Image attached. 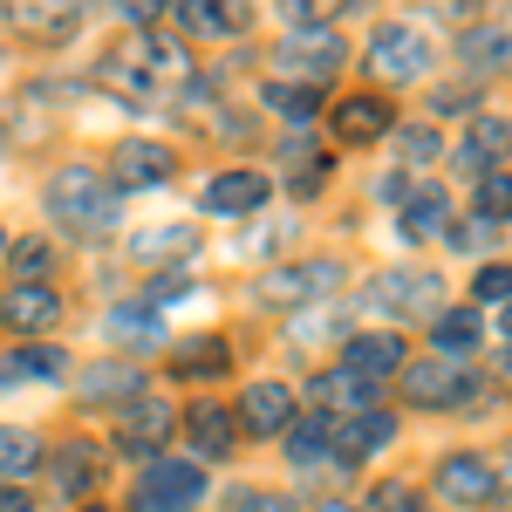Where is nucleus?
I'll return each mask as SVG.
<instances>
[{"instance_id": "obj_1", "label": "nucleus", "mask_w": 512, "mask_h": 512, "mask_svg": "<svg viewBox=\"0 0 512 512\" xmlns=\"http://www.w3.org/2000/svg\"><path fill=\"white\" fill-rule=\"evenodd\" d=\"M48 212H55V226H69V233H103V226H110V185H103V171H96V164L55 171Z\"/></svg>"}, {"instance_id": "obj_2", "label": "nucleus", "mask_w": 512, "mask_h": 512, "mask_svg": "<svg viewBox=\"0 0 512 512\" xmlns=\"http://www.w3.org/2000/svg\"><path fill=\"white\" fill-rule=\"evenodd\" d=\"M192 499H205V478H198V465H185V458L151 465L144 485H137V512H185Z\"/></svg>"}, {"instance_id": "obj_3", "label": "nucleus", "mask_w": 512, "mask_h": 512, "mask_svg": "<svg viewBox=\"0 0 512 512\" xmlns=\"http://www.w3.org/2000/svg\"><path fill=\"white\" fill-rule=\"evenodd\" d=\"M369 69H376L383 82H417L424 69H431V41L417 35V28H376Z\"/></svg>"}, {"instance_id": "obj_4", "label": "nucleus", "mask_w": 512, "mask_h": 512, "mask_svg": "<svg viewBox=\"0 0 512 512\" xmlns=\"http://www.w3.org/2000/svg\"><path fill=\"white\" fill-rule=\"evenodd\" d=\"M0 321H7V328H21V335H41V328H55V321H62V301H55V287H48V280H14V287L0 294Z\"/></svg>"}, {"instance_id": "obj_5", "label": "nucleus", "mask_w": 512, "mask_h": 512, "mask_svg": "<svg viewBox=\"0 0 512 512\" xmlns=\"http://www.w3.org/2000/svg\"><path fill=\"white\" fill-rule=\"evenodd\" d=\"M239 424L253 437H287L294 431V390L287 383H253L239 396Z\"/></svg>"}, {"instance_id": "obj_6", "label": "nucleus", "mask_w": 512, "mask_h": 512, "mask_svg": "<svg viewBox=\"0 0 512 512\" xmlns=\"http://www.w3.org/2000/svg\"><path fill=\"white\" fill-rule=\"evenodd\" d=\"M171 178V151L151 144V137H130L110 151V185H130V192H144V185H164Z\"/></svg>"}, {"instance_id": "obj_7", "label": "nucleus", "mask_w": 512, "mask_h": 512, "mask_svg": "<svg viewBox=\"0 0 512 512\" xmlns=\"http://www.w3.org/2000/svg\"><path fill=\"white\" fill-rule=\"evenodd\" d=\"M280 62H294V69L308 76V89H315L321 76L342 69V35H335V28H294L287 48H280Z\"/></svg>"}, {"instance_id": "obj_8", "label": "nucleus", "mask_w": 512, "mask_h": 512, "mask_svg": "<svg viewBox=\"0 0 512 512\" xmlns=\"http://www.w3.org/2000/svg\"><path fill=\"white\" fill-rule=\"evenodd\" d=\"M342 369H349L355 383H369V390H383L396 369H403V335H355L349 355H342Z\"/></svg>"}, {"instance_id": "obj_9", "label": "nucleus", "mask_w": 512, "mask_h": 512, "mask_svg": "<svg viewBox=\"0 0 512 512\" xmlns=\"http://www.w3.org/2000/svg\"><path fill=\"white\" fill-rule=\"evenodd\" d=\"M492 492H499V478H492V465H485V458H465V451H458V458H444V465H437V499L485 506Z\"/></svg>"}, {"instance_id": "obj_10", "label": "nucleus", "mask_w": 512, "mask_h": 512, "mask_svg": "<svg viewBox=\"0 0 512 512\" xmlns=\"http://www.w3.org/2000/svg\"><path fill=\"white\" fill-rule=\"evenodd\" d=\"M403 383H410V403H465V390H472V376L458 362H437V355L403 369Z\"/></svg>"}, {"instance_id": "obj_11", "label": "nucleus", "mask_w": 512, "mask_h": 512, "mask_svg": "<svg viewBox=\"0 0 512 512\" xmlns=\"http://www.w3.org/2000/svg\"><path fill=\"white\" fill-rule=\"evenodd\" d=\"M390 103H383V96H342V103H335V137H342V144H376V137H383V130H390Z\"/></svg>"}, {"instance_id": "obj_12", "label": "nucleus", "mask_w": 512, "mask_h": 512, "mask_svg": "<svg viewBox=\"0 0 512 512\" xmlns=\"http://www.w3.org/2000/svg\"><path fill=\"white\" fill-rule=\"evenodd\" d=\"M185 431H192L198 458H226V451H233V437H239V417H233V410H219V403L205 396V403L185 410Z\"/></svg>"}, {"instance_id": "obj_13", "label": "nucleus", "mask_w": 512, "mask_h": 512, "mask_svg": "<svg viewBox=\"0 0 512 512\" xmlns=\"http://www.w3.org/2000/svg\"><path fill=\"white\" fill-rule=\"evenodd\" d=\"M390 437H396V417H390V410H362V417H349V424L335 431V458H342V465H355V458L383 451Z\"/></svg>"}, {"instance_id": "obj_14", "label": "nucleus", "mask_w": 512, "mask_h": 512, "mask_svg": "<svg viewBox=\"0 0 512 512\" xmlns=\"http://www.w3.org/2000/svg\"><path fill=\"white\" fill-rule=\"evenodd\" d=\"M171 437V403L164 396H137L130 410H123V451H151Z\"/></svg>"}, {"instance_id": "obj_15", "label": "nucleus", "mask_w": 512, "mask_h": 512, "mask_svg": "<svg viewBox=\"0 0 512 512\" xmlns=\"http://www.w3.org/2000/svg\"><path fill=\"white\" fill-rule=\"evenodd\" d=\"M260 198H267V178L260 171H219L205 185V212H253Z\"/></svg>"}, {"instance_id": "obj_16", "label": "nucleus", "mask_w": 512, "mask_h": 512, "mask_svg": "<svg viewBox=\"0 0 512 512\" xmlns=\"http://www.w3.org/2000/svg\"><path fill=\"white\" fill-rule=\"evenodd\" d=\"M55 369H62L55 349H14V355H0V390H14V383H48Z\"/></svg>"}, {"instance_id": "obj_17", "label": "nucleus", "mask_w": 512, "mask_h": 512, "mask_svg": "<svg viewBox=\"0 0 512 512\" xmlns=\"http://www.w3.org/2000/svg\"><path fill=\"white\" fill-rule=\"evenodd\" d=\"M444 226H451V205H444V192L403 198V233H410V239H437Z\"/></svg>"}, {"instance_id": "obj_18", "label": "nucleus", "mask_w": 512, "mask_h": 512, "mask_svg": "<svg viewBox=\"0 0 512 512\" xmlns=\"http://www.w3.org/2000/svg\"><path fill=\"white\" fill-rule=\"evenodd\" d=\"M267 110L287 123H308L321 110V89H308V82H267Z\"/></svg>"}, {"instance_id": "obj_19", "label": "nucleus", "mask_w": 512, "mask_h": 512, "mask_svg": "<svg viewBox=\"0 0 512 512\" xmlns=\"http://www.w3.org/2000/svg\"><path fill=\"white\" fill-rule=\"evenodd\" d=\"M41 465V444L35 431H21V424H0V478H21Z\"/></svg>"}, {"instance_id": "obj_20", "label": "nucleus", "mask_w": 512, "mask_h": 512, "mask_svg": "<svg viewBox=\"0 0 512 512\" xmlns=\"http://www.w3.org/2000/svg\"><path fill=\"white\" fill-rule=\"evenodd\" d=\"M130 390H137V369H130V362H96V369H82V396H96V403L130 396Z\"/></svg>"}, {"instance_id": "obj_21", "label": "nucleus", "mask_w": 512, "mask_h": 512, "mask_svg": "<svg viewBox=\"0 0 512 512\" xmlns=\"http://www.w3.org/2000/svg\"><path fill=\"white\" fill-rule=\"evenodd\" d=\"M178 21H185L192 35H239V28H246V14H239V7H212V0H192Z\"/></svg>"}, {"instance_id": "obj_22", "label": "nucleus", "mask_w": 512, "mask_h": 512, "mask_svg": "<svg viewBox=\"0 0 512 512\" xmlns=\"http://www.w3.org/2000/svg\"><path fill=\"white\" fill-rule=\"evenodd\" d=\"M376 301H390L396 315H410V308H431V280H424V274H383Z\"/></svg>"}, {"instance_id": "obj_23", "label": "nucleus", "mask_w": 512, "mask_h": 512, "mask_svg": "<svg viewBox=\"0 0 512 512\" xmlns=\"http://www.w3.org/2000/svg\"><path fill=\"white\" fill-rule=\"evenodd\" d=\"M219 369H226V342H192V349L171 355V376H185V383L192 376H219Z\"/></svg>"}, {"instance_id": "obj_24", "label": "nucleus", "mask_w": 512, "mask_h": 512, "mask_svg": "<svg viewBox=\"0 0 512 512\" xmlns=\"http://www.w3.org/2000/svg\"><path fill=\"white\" fill-rule=\"evenodd\" d=\"M437 349H444V355L478 349V315H472V308H451V315H437Z\"/></svg>"}, {"instance_id": "obj_25", "label": "nucleus", "mask_w": 512, "mask_h": 512, "mask_svg": "<svg viewBox=\"0 0 512 512\" xmlns=\"http://www.w3.org/2000/svg\"><path fill=\"white\" fill-rule=\"evenodd\" d=\"M110 335L130 342V349H144V342H164V321L144 315V308H117V315H110Z\"/></svg>"}, {"instance_id": "obj_26", "label": "nucleus", "mask_w": 512, "mask_h": 512, "mask_svg": "<svg viewBox=\"0 0 512 512\" xmlns=\"http://www.w3.org/2000/svg\"><path fill=\"white\" fill-rule=\"evenodd\" d=\"M512 151V123H499V117H478V130H472V144H465V164H485V158H506Z\"/></svg>"}, {"instance_id": "obj_27", "label": "nucleus", "mask_w": 512, "mask_h": 512, "mask_svg": "<svg viewBox=\"0 0 512 512\" xmlns=\"http://www.w3.org/2000/svg\"><path fill=\"white\" fill-rule=\"evenodd\" d=\"M478 219H485V226L512 219V171H492V178H478Z\"/></svg>"}, {"instance_id": "obj_28", "label": "nucleus", "mask_w": 512, "mask_h": 512, "mask_svg": "<svg viewBox=\"0 0 512 512\" xmlns=\"http://www.w3.org/2000/svg\"><path fill=\"white\" fill-rule=\"evenodd\" d=\"M55 478H62L69 492H89V478H96V444H69L62 465H55Z\"/></svg>"}, {"instance_id": "obj_29", "label": "nucleus", "mask_w": 512, "mask_h": 512, "mask_svg": "<svg viewBox=\"0 0 512 512\" xmlns=\"http://www.w3.org/2000/svg\"><path fill=\"white\" fill-rule=\"evenodd\" d=\"M287 451H294L301 465H308V458H321V451H328V417H301V424L287 431Z\"/></svg>"}, {"instance_id": "obj_30", "label": "nucleus", "mask_w": 512, "mask_h": 512, "mask_svg": "<svg viewBox=\"0 0 512 512\" xmlns=\"http://www.w3.org/2000/svg\"><path fill=\"white\" fill-rule=\"evenodd\" d=\"M185 246H192V226H151V233H137V253H144V260L185 253Z\"/></svg>"}, {"instance_id": "obj_31", "label": "nucleus", "mask_w": 512, "mask_h": 512, "mask_svg": "<svg viewBox=\"0 0 512 512\" xmlns=\"http://www.w3.org/2000/svg\"><path fill=\"white\" fill-rule=\"evenodd\" d=\"M14 28H21V35L55 41V35H69V28H76V14H41V7H14Z\"/></svg>"}, {"instance_id": "obj_32", "label": "nucleus", "mask_w": 512, "mask_h": 512, "mask_svg": "<svg viewBox=\"0 0 512 512\" xmlns=\"http://www.w3.org/2000/svg\"><path fill=\"white\" fill-rule=\"evenodd\" d=\"M328 403H355V410H369V383H355L349 369H335V376L321 383V410H328Z\"/></svg>"}, {"instance_id": "obj_33", "label": "nucleus", "mask_w": 512, "mask_h": 512, "mask_svg": "<svg viewBox=\"0 0 512 512\" xmlns=\"http://www.w3.org/2000/svg\"><path fill=\"white\" fill-rule=\"evenodd\" d=\"M472 294H478V301H506V308H512V267H506V260H492V267L472 280Z\"/></svg>"}, {"instance_id": "obj_34", "label": "nucleus", "mask_w": 512, "mask_h": 512, "mask_svg": "<svg viewBox=\"0 0 512 512\" xmlns=\"http://www.w3.org/2000/svg\"><path fill=\"white\" fill-rule=\"evenodd\" d=\"M14 274H21V280L48 274V246H41V239H21V246H14Z\"/></svg>"}, {"instance_id": "obj_35", "label": "nucleus", "mask_w": 512, "mask_h": 512, "mask_svg": "<svg viewBox=\"0 0 512 512\" xmlns=\"http://www.w3.org/2000/svg\"><path fill=\"white\" fill-rule=\"evenodd\" d=\"M465 55H472V62H485V55H512V35H472Z\"/></svg>"}, {"instance_id": "obj_36", "label": "nucleus", "mask_w": 512, "mask_h": 512, "mask_svg": "<svg viewBox=\"0 0 512 512\" xmlns=\"http://www.w3.org/2000/svg\"><path fill=\"white\" fill-rule=\"evenodd\" d=\"M417 506H424V499H410L403 485H390V492H376V506H369V512H417Z\"/></svg>"}, {"instance_id": "obj_37", "label": "nucleus", "mask_w": 512, "mask_h": 512, "mask_svg": "<svg viewBox=\"0 0 512 512\" xmlns=\"http://www.w3.org/2000/svg\"><path fill=\"white\" fill-rule=\"evenodd\" d=\"M403 151H410V164L437 158V130H410V137H403Z\"/></svg>"}, {"instance_id": "obj_38", "label": "nucleus", "mask_w": 512, "mask_h": 512, "mask_svg": "<svg viewBox=\"0 0 512 512\" xmlns=\"http://www.w3.org/2000/svg\"><path fill=\"white\" fill-rule=\"evenodd\" d=\"M185 287H192V280H185V274H158V280H151V301H158V308H164V301H178Z\"/></svg>"}, {"instance_id": "obj_39", "label": "nucleus", "mask_w": 512, "mask_h": 512, "mask_svg": "<svg viewBox=\"0 0 512 512\" xmlns=\"http://www.w3.org/2000/svg\"><path fill=\"white\" fill-rule=\"evenodd\" d=\"M233 512H287V499H267V492H239Z\"/></svg>"}, {"instance_id": "obj_40", "label": "nucleus", "mask_w": 512, "mask_h": 512, "mask_svg": "<svg viewBox=\"0 0 512 512\" xmlns=\"http://www.w3.org/2000/svg\"><path fill=\"white\" fill-rule=\"evenodd\" d=\"M0 512H28V492L21 485H0Z\"/></svg>"}, {"instance_id": "obj_41", "label": "nucleus", "mask_w": 512, "mask_h": 512, "mask_svg": "<svg viewBox=\"0 0 512 512\" xmlns=\"http://www.w3.org/2000/svg\"><path fill=\"white\" fill-rule=\"evenodd\" d=\"M321 512H355V506H321Z\"/></svg>"}, {"instance_id": "obj_42", "label": "nucleus", "mask_w": 512, "mask_h": 512, "mask_svg": "<svg viewBox=\"0 0 512 512\" xmlns=\"http://www.w3.org/2000/svg\"><path fill=\"white\" fill-rule=\"evenodd\" d=\"M506 335H512V308H506Z\"/></svg>"}, {"instance_id": "obj_43", "label": "nucleus", "mask_w": 512, "mask_h": 512, "mask_svg": "<svg viewBox=\"0 0 512 512\" xmlns=\"http://www.w3.org/2000/svg\"><path fill=\"white\" fill-rule=\"evenodd\" d=\"M417 512H437V506H417Z\"/></svg>"}]
</instances>
